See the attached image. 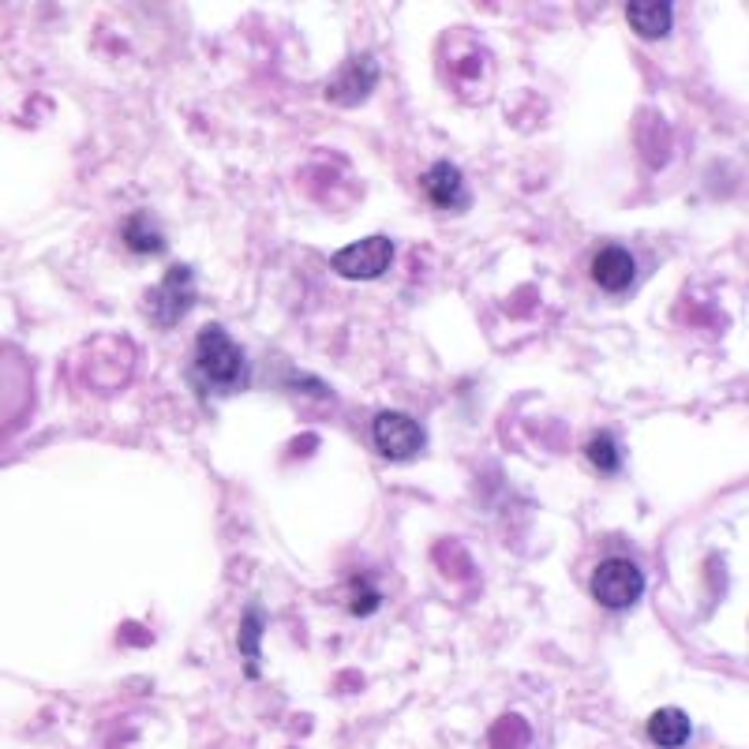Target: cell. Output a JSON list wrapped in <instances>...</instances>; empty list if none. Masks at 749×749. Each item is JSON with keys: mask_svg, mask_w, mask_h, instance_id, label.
Returning a JSON list of instances; mask_svg holds the SVG:
<instances>
[{"mask_svg": "<svg viewBox=\"0 0 749 749\" xmlns=\"http://www.w3.org/2000/svg\"><path fill=\"white\" fill-rule=\"evenodd\" d=\"M195 356H199V361H195V364H199V375L207 378L214 390H221V394H233V390H240L244 378H248L244 348L236 345L218 323H210V326H203V331H199V342H195Z\"/></svg>", "mask_w": 749, "mask_h": 749, "instance_id": "6da1fadb", "label": "cell"}, {"mask_svg": "<svg viewBox=\"0 0 749 749\" xmlns=\"http://www.w3.org/2000/svg\"><path fill=\"white\" fill-rule=\"evenodd\" d=\"M35 402V372L16 345H0V438L23 424Z\"/></svg>", "mask_w": 749, "mask_h": 749, "instance_id": "7a4b0ae2", "label": "cell"}, {"mask_svg": "<svg viewBox=\"0 0 749 749\" xmlns=\"http://www.w3.org/2000/svg\"><path fill=\"white\" fill-rule=\"evenodd\" d=\"M644 592V570L633 559H608L592 573V600L600 608L625 611L641 600Z\"/></svg>", "mask_w": 749, "mask_h": 749, "instance_id": "3957f363", "label": "cell"}, {"mask_svg": "<svg viewBox=\"0 0 749 749\" xmlns=\"http://www.w3.org/2000/svg\"><path fill=\"white\" fill-rule=\"evenodd\" d=\"M372 438H375V450L386 461H413L420 450L427 446V431L420 427L413 416L394 413V408H383V413H375V420H372Z\"/></svg>", "mask_w": 749, "mask_h": 749, "instance_id": "277c9868", "label": "cell"}, {"mask_svg": "<svg viewBox=\"0 0 749 749\" xmlns=\"http://www.w3.org/2000/svg\"><path fill=\"white\" fill-rule=\"evenodd\" d=\"M394 263V244L386 236H364V240L348 244V248L331 255L334 274H342L348 282H375L383 278Z\"/></svg>", "mask_w": 749, "mask_h": 749, "instance_id": "5b68a950", "label": "cell"}, {"mask_svg": "<svg viewBox=\"0 0 749 749\" xmlns=\"http://www.w3.org/2000/svg\"><path fill=\"white\" fill-rule=\"evenodd\" d=\"M191 304H195V278H191V270L184 263L169 266L166 278H161V285L150 293V315H154V323L177 326L184 315H188Z\"/></svg>", "mask_w": 749, "mask_h": 749, "instance_id": "8992f818", "label": "cell"}, {"mask_svg": "<svg viewBox=\"0 0 749 749\" xmlns=\"http://www.w3.org/2000/svg\"><path fill=\"white\" fill-rule=\"evenodd\" d=\"M375 79H378L375 57H353L331 79V87H326V98L337 101V106H356V101H364L367 95H372Z\"/></svg>", "mask_w": 749, "mask_h": 749, "instance_id": "52a82bcc", "label": "cell"}, {"mask_svg": "<svg viewBox=\"0 0 749 749\" xmlns=\"http://www.w3.org/2000/svg\"><path fill=\"white\" fill-rule=\"evenodd\" d=\"M420 184H424V195H427L431 207H438V210L469 207L465 177H461V169L454 166V161H435V166L420 177Z\"/></svg>", "mask_w": 749, "mask_h": 749, "instance_id": "ba28073f", "label": "cell"}, {"mask_svg": "<svg viewBox=\"0 0 749 749\" xmlns=\"http://www.w3.org/2000/svg\"><path fill=\"white\" fill-rule=\"evenodd\" d=\"M633 278H638V259L625 248H619V244H608V248L592 255V282H597L603 293L630 289Z\"/></svg>", "mask_w": 749, "mask_h": 749, "instance_id": "9c48e42d", "label": "cell"}, {"mask_svg": "<svg viewBox=\"0 0 749 749\" xmlns=\"http://www.w3.org/2000/svg\"><path fill=\"white\" fill-rule=\"evenodd\" d=\"M671 19H674V8L667 4V0H633V4L625 8V23L638 30L641 38H652V42L671 30Z\"/></svg>", "mask_w": 749, "mask_h": 749, "instance_id": "30bf717a", "label": "cell"}, {"mask_svg": "<svg viewBox=\"0 0 749 749\" xmlns=\"http://www.w3.org/2000/svg\"><path fill=\"white\" fill-rule=\"evenodd\" d=\"M693 727H690V716L682 712V708H656L652 720H649V738L660 749H682L690 742Z\"/></svg>", "mask_w": 749, "mask_h": 749, "instance_id": "8fae6325", "label": "cell"}, {"mask_svg": "<svg viewBox=\"0 0 749 749\" xmlns=\"http://www.w3.org/2000/svg\"><path fill=\"white\" fill-rule=\"evenodd\" d=\"M120 236H125L128 252H136V255H158L166 248V236H161L158 225L150 221V214H131Z\"/></svg>", "mask_w": 749, "mask_h": 749, "instance_id": "7c38bea8", "label": "cell"}, {"mask_svg": "<svg viewBox=\"0 0 749 749\" xmlns=\"http://www.w3.org/2000/svg\"><path fill=\"white\" fill-rule=\"evenodd\" d=\"M584 457H589L592 469H600V472H619V465H622L619 443H614V435H608V431L592 435V443L584 446Z\"/></svg>", "mask_w": 749, "mask_h": 749, "instance_id": "4fadbf2b", "label": "cell"}, {"mask_svg": "<svg viewBox=\"0 0 749 749\" xmlns=\"http://www.w3.org/2000/svg\"><path fill=\"white\" fill-rule=\"evenodd\" d=\"M259 638H263V611L248 608L244 611V622H240V652H244V660H248V674H259L252 663V660H259Z\"/></svg>", "mask_w": 749, "mask_h": 749, "instance_id": "5bb4252c", "label": "cell"}, {"mask_svg": "<svg viewBox=\"0 0 749 749\" xmlns=\"http://www.w3.org/2000/svg\"><path fill=\"white\" fill-rule=\"evenodd\" d=\"M348 611H353L356 619H367V614L378 611V592L364 578H353V600H348Z\"/></svg>", "mask_w": 749, "mask_h": 749, "instance_id": "9a60e30c", "label": "cell"}]
</instances>
